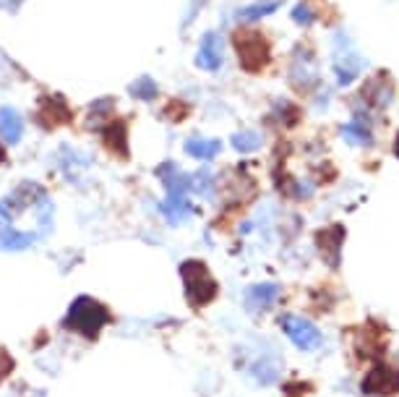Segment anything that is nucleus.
I'll list each match as a JSON object with an SVG mask.
<instances>
[{
  "label": "nucleus",
  "instance_id": "f257e3e1",
  "mask_svg": "<svg viewBox=\"0 0 399 397\" xmlns=\"http://www.w3.org/2000/svg\"><path fill=\"white\" fill-rule=\"evenodd\" d=\"M107 308L102 303H97L94 298H76L74 306H71V311H68V319L66 324L76 332H81L84 337H97V332L102 329V324L107 321Z\"/></svg>",
  "mask_w": 399,
  "mask_h": 397
},
{
  "label": "nucleus",
  "instance_id": "f03ea898",
  "mask_svg": "<svg viewBox=\"0 0 399 397\" xmlns=\"http://www.w3.org/2000/svg\"><path fill=\"white\" fill-rule=\"evenodd\" d=\"M181 277L186 283V296L193 306H206L211 298L217 296V283L211 280V275L206 272L201 261L188 259L181 267Z\"/></svg>",
  "mask_w": 399,
  "mask_h": 397
},
{
  "label": "nucleus",
  "instance_id": "7ed1b4c3",
  "mask_svg": "<svg viewBox=\"0 0 399 397\" xmlns=\"http://www.w3.org/2000/svg\"><path fill=\"white\" fill-rule=\"evenodd\" d=\"M238 58L246 71H258L266 63V42L258 31H238L235 34Z\"/></svg>",
  "mask_w": 399,
  "mask_h": 397
},
{
  "label": "nucleus",
  "instance_id": "20e7f679",
  "mask_svg": "<svg viewBox=\"0 0 399 397\" xmlns=\"http://www.w3.org/2000/svg\"><path fill=\"white\" fill-rule=\"evenodd\" d=\"M282 329L287 332V337L293 340L298 348L303 351H316L321 345V332H318L308 319H300V316H282Z\"/></svg>",
  "mask_w": 399,
  "mask_h": 397
},
{
  "label": "nucleus",
  "instance_id": "39448f33",
  "mask_svg": "<svg viewBox=\"0 0 399 397\" xmlns=\"http://www.w3.org/2000/svg\"><path fill=\"white\" fill-rule=\"evenodd\" d=\"M399 390V371L392 366H384L378 363L368 371V376L363 379V392H370V395H392Z\"/></svg>",
  "mask_w": 399,
  "mask_h": 397
},
{
  "label": "nucleus",
  "instance_id": "423d86ee",
  "mask_svg": "<svg viewBox=\"0 0 399 397\" xmlns=\"http://www.w3.org/2000/svg\"><path fill=\"white\" fill-rule=\"evenodd\" d=\"M196 63L203 71H219V66H222V39H219V34H214V31L203 34Z\"/></svg>",
  "mask_w": 399,
  "mask_h": 397
},
{
  "label": "nucleus",
  "instance_id": "0eeeda50",
  "mask_svg": "<svg viewBox=\"0 0 399 397\" xmlns=\"http://www.w3.org/2000/svg\"><path fill=\"white\" fill-rule=\"evenodd\" d=\"M0 136L6 139L8 144H16V141L24 136L21 115L16 113V110H11V107H3V110H0Z\"/></svg>",
  "mask_w": 399,
  "mask_h": 397
},
{
  "label": "nucleus",
  "instance_id": "6e6552de",
  "mask_svg": "<svg viewBox=\"0 0 399 397\" xmlns=\"http://www.w3.org/2000/svg\"><path fill=\"white\" fill-rule=\"evenodd\" d=\"M31 243H34L31 233H19V230H11L8 222H0V248H6V251H21V248H26Z\"/></svg>",
  "mask_w": 399,
  "mask_h": 397
},
{
  "label": "nucleus",
  "instance_id": "1a4fd4ad",
  "mask_svg": "<svg viewBox=\"0 0 399 397\" xmlns=\"http://www.w3.org/2000/svg\"><path fill=\"white\" fill-rule=\"evenodd\" d=\"M162 212L170 222H183L191 217V204L186 194H170V196L162 201Z\"/></svg>",
  "mask_w": 399,
  "mask_h": 397
},
{
  "label": "nucleus",
  "instance_id": "9d476101",
  "mask_svg": "<svg viewBox=\"0 0 399 397\" xmlns=\"http://www.w3.org/2000/svg\"><path fill=\"white\" fill-rule=\"evenodd\" d=\"M277 296H279V285L261 283V285H253V288H248V296H246V301H248L251 308H266V306H271L274 301H277Z\"/></svg>",
  "mask_w": 399,
  "mask_h": 397
},
{
  "label": "nucleus",
  "instance_id": "9b49d317",
  "mask_svg": "<svg viewBox=\"0 0 399 397\" xmlns=\"http://www.w3.org/2000/svg\"><path fill=\"white\" fill-rule=\"evenodd\" d=\"M222 144H219L217 139H188L186 141V152L191 157H196V160H211V157H217Z\"/></svg>",
  "mask_w": 399,
  "mask_h": 397
},
{
  "label": "nucleus",
  "instance_id": "f8f14e48",
  "mask_svg": "<svg viewBox=\"0 0 399 397\" xmlns=\"http://www.w3.org/2000/svg\"><path fill=\"white\" fill-rule=\"evenodd\" d=\"M342 136H345V141H350V144H370V129L368 123L363 121V118H353V121L347 123L345 129H342Z\"/></svg>",
  "mask_w": 399,
  "mask_h": 397
},
{
  "label": "nucleus",
  "instance_id": "ddd939ff",
  "mask_svg": "<svg viewBox=\"0 0 399 397\" xmlns=\"http://www.w3.org/2000/svg\"><path fill=\"white\" fill-rule=\"evenodd\" d=\"M233 146L238 152L248 154V152H256L258 146H261V136L253 134V131H243V134H235L233 136Z\"/></svg>",
  "mask_w": 399,
  "mask_h": 397
},
{
  "label": "nucleus",
  "instance_id": "4468645a",
  "mask_svg": "<svg viewBox=\"0 0 399 397\" xmlns=\"http://www.w3.org/2000/svg\"><path fill=\"white\" fill-rule=\"evenodd\" d=\"M253 376H256L261 384H271V382H277L279 368L274 366L271 361H258L256 366H253Z\"/></svg>",
  "mask_w": 399,
  "mask_h": 397
},
{
  "label": "nucleus",
  "instance_id": "2eb2a0df",
  "mask_svg": "<svg viewBox=\"0 0 399 397\" xmlns=\"http://www.w3.org/2000/svg\"><path fill=\"white\" fill-rule=\"evenodd\" d=\"M131 92H133L136 97H141V99H151L154 94H157V84H154L149 76H141L136 84H131Z\"/></svg>",
  "mask_w": 399,
  "mask_h": 397
},
{
  "label": "nucleus",
  "instance_id": "dca6fc26",
  "mask_svg": "<svg viewBox=\"0 0 399 397\" xmlns=\"http://www.w3.org/2000/svg\"><path fill=\"white\" fill-rule=\"evenodd\" d=\"M211 186H214V178H211L209 173H198V176L191 181V189L198 191L201 196H211Z\"/></svg>",
  "mask_w": 399,
  "mask_h": 397
},
{
  "label": "nucleus",
  "instance_id": "f3484780",
  "mask_svg": "<svg viewBox=\"0 0 399 397\" xmlns=\"http://www.w3.org/2000/svg\"><path fill=\"white\" fill-rule=\"evenodd\" d=\"M271 11H277V3H261V6H251L241 11V19H258V16H266Z\"/></svg>",
  "mask_w": 399,
  "mask_h": 397
},
{
  "label": "nucleus",
  "instance_id": "a211bd4d",
  "mask_svg": "<svg viewBox=\"0 0 399 397\" xmlns=\"http://www.w3.org/2000/svg\"><path fill=\"white\" fill-rule=\"evenodd\" d=\"M293 19H295V24H313V14H310V8H308V3H300V6H295V11H293Z\"/></svg>",
  "mask_w": 399,
  "mask_h": 397
},
{
  "label": "nucleus",
  "instance_id": "6ab92c4d",
  "mask_svg": "<svg viewBox=\"0 0 399 397\" xmlns=\"http://www.w3.org/2000/svg\"><path fill=\"white\" fill-rule=\"evenodd\" d=\"M394 152H397V157H399V139H397V144H394Z\"/></svg>",
  "mask_w": 399,
  "mask_h": 397
},
{
  "label": "nucleus",
  "instance_id": "aec40b11",
  "mask_svg": "<svg viewBox=\"0 0 399 397\" xmlns=\"http://www.w3.org/2000/svg\"><path fill=\"white\" fill-rule=\"evenodd\" d=\"M0 160H3V146H0Z\"/></svg>",
  "mask_w": 399,
  "mask_h": 397
}]
</instances>
